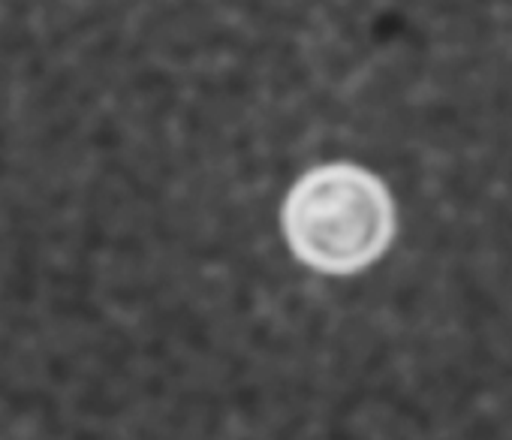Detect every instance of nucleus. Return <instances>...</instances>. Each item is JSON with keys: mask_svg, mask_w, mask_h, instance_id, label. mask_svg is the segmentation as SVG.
<instances>
[{"mask_svg": "<svg viewBox=\"0 0 512 440\" xmlns=\"http://www.w3.org/2000/svg\"><path fill=\"white\" fill-rule=\"evenodd\" d=\"M281 230L299 263L323 275H356L392 245L398 217L389 187L365 166L323 163L287 193Z\"/></svg>", "mask_w": 512, "mask_h": 440, "instance_id": "f257e3e1", "label": "nucleus"}]
</instances>
